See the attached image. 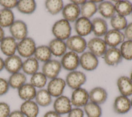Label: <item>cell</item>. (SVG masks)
I'll return each mask as SVG.
<instances>
[{
    "label": "cell",
    "instance_id": "obj_1",
    "mask_svg": "<svg viewBox=\"0 0 132 117\" xmlns=\"http://www.w3.org/2000/svg\"><path fill=\"white\" fill-rule=\"evenodd\" d=\"M52 32L56 39L64 41L70 37L71 33V27L68 21L64 19H61L54 24Z\"/></svg>",
    "mask_w": 132,
    "mask_h": 117
},
{
    "label": "cell",
    "instance_id": "obj_2",
    "mask_svg": "<svg viewBox=\"0 0 132 117\" xmlns=\"http://www.w3.org/2000/svg\"><path fill=\"white\" fill-rule=\"evenodd\" d=\"M36 47L35 40L27 37L18 42L16 52L21 57L27 58L34 56Z\"/></svg>",
    "mask_w": 132,
    "mask_h": 117
},
{
    "label": "cell",
    "instance_id": "obj_3",
    "mask_svg": "<svg viewBox=\"0 0 132 117\" xmlns=\"http://www.w3.org/2000/svg\"><path fill=\"white\" fill-rule=\"evenodd\" d=\"M11 36L16 41H21L27 37L28 28L25 22L16 20L9 27Z\"/></svg>",
    "mask_w": 132,
    "mask_h": 117
},
{
    "label": "cell",
    "instance_id": "obj_4",
    "mask_svg": "<svg viewBox=\"0 0 132 117\" xmlns=\"http://www.w3.org/2000/svg\"><path fill=\"white\" fill-rule=\"evenodd\" d=\"M86 75L82 72L73 71L68 74L66 76V84L72 89L75 90L81 88L86 81Z\"/></svg>",
    "mask_w": 132,
    "mask_h": 117
},
{
    "label": "cell",
    "instance_id": "obj_5",
    "mask_svg": "<svg viewBox=\"0 0 132 117\" xmlns=\"http://www.w3.org/2000/svg\"><path fill=\"white\" fill-rule=\"evenodd\" d=\"M61 67L60 61L55 59H50L43 64L42 72L47 78L52 79L57 77L61 70Z\"/></svg>",
    "mask_w": 132,
    "mask_h": 117
},
{
    "label": "cell",
    "instance_id": "obj_6",
    "mask_svg": "<svg viewBox=\"0 0 132 117\" xmlns=\"http://www.w3.org/2000/svg\"><path fill=\"white\" fill-rule=\"evenodd\" d=\"M89 100V92L81 87L73 90L70 99L72 105L77 108L84 107Z\"/></svg>",
    "mask_w": 132,
    "mask_h": 117
},
{
    "label": "cell",
    "instance_id": "obj_7",
    "mask_svg": "<svg viewBox=\"0 0 132 117\" xmlns=\"http://www.w3.org/2000/svg\"><path fill=\"white\" fill-rule=\"evenodd\" d=\"M66 86L65 81L61 78L56 77L51 79L46 90L52 97H57L62 95Z\"/></svg>",
    "mask_w": 132,
    "mask_h": 117
},
{
    "label": "cell",
    "instance_id": "obj_8",
    "mask_svg": "<svg viewBox=\"0 0 132 117\" xmlns=\"http://www.w3.org/2000/svg\"><path fill=\"white\" fill-rule=\"evenodd\" d=\"M65 44L68 49L77 54L83 53L87 44L85 39L78 35L70 37L67 40Z\"/></svg>",
    "mask_w": 132,
    "mask_h": 117
},
{
    "label": "cell",
    "instance_id": "obj_9",
    "mask_svg": "<svg viewBox=\"0 0 132 117\" xmlns=\"http://www.w3.org/2000/svg\"><path fill=\"white\" fill-rule=\"evenodd\" d=\"M60 63L65 70L73 71L78 68L79 58L76 53L70 51L62 56Z\"/></svg>",
    "mask_w": 132,
    "mask_h": 117
},
{
    "label": "cell",
    "instance_id": "obj_10",
    "mask_svg": "<svg viewBox=\"0 0 132 117\" xmlns=\"http://www.w3.org/2000/svg\"><path fill=\"white\" fill-rule=\"evenodd\" d=\"M72 106L70 99L62 95L56 97L53 103L54 110L60 115L68 114L72 109Z\"/></svg>",
    "mask_w": 132,
    "mask_h": 117
},
{
    "label": "cell",
    "instance_id": "obj_11",
    "mask_svg": "<svg viewBox=\"0 0 132 117\" xmlns=\"http://www.w3.org/2000/svg\"><path fill=\"white\" fill-rule=\"evenodd\" d=\"M87 46L90 52L96 57H101L104 55L107 51V44L105 41L99 38L90 39Z\"/></svg>",
    "mask_w": 132,
    "mask_h": 117
},
{
    "label": "cell",
    "instance_id": "obj_12",
    "mask_svg": "<svg viewBox=\"0 0 132 117\" xmlns=\"http://www.w3.org/2000/svg\"><path fill=\"white\" fill-rule=\"evenodd\" d=\"M23 61L20 56L14 55L4 60V69L10 74L17 73L22 70Z\"/></svg>",
    "mask_w": 132,
    "mask_h": 117
},
{
    "label": "cell",
    "instance_id": "obj_13",
    "mask_svg": "<svg viewBox=\"0 0 132 117\" xmlns=\"http://www.w3.org/2000/svg\"><path fill=\"white\" fill-rule=\"evenodd\" d=\"M131 108L130 99L128 97L121 95L115 98L113 104V109L117 114H125L130 110Z\"/></svg>",
    "mask_w": 132,
    "mask_h": 117
},
{
    "label": "cell",
    "instance_id": "obj_14",
    "mask_svg": "<svg viewBox=\"0 0 132 117\" xmlns=\"http://www.w3.org/2000/svg\"><path fill=\"white\" fill-rule=\"evenodd\" d=\"M79 64L85 70L92 71L97 67L98 61L97 57L92 53L90 52H86L79 58Z\"/></svg>",
    "mask_w": 132,
    "mask_h": 117
},
{
    "label": "cell",
    "instance_id": "obj_15",
    "mask_svg": "<svg viewBox=\"0 0 132 117\" xmlns=\"http://www.w3.org/2000/svg\"><path fill=\"white\" fill-rule=\"evenodd\" d=\"M18 42L12 37L6 36L0 42V49L2 53L9 57L15 55L16 52Z\"/></svg>",
    "mask_w": 132,
    "mask_h": 117
},
{
    "label": "cell",
    "instance_id": "obj_16",
    "mask_svg": "<svg viewBox=\"0 0 132 117\" xmlns=\"http://www.w3.org/2000/svg\"><path fill=\"white\" fill-rule=\"evenodd\" d=\"M124 39V35L119 30L114 29L108 31L104 36L105 43L111 47H116L119 44L122 43Z\"/></svg>",
    "mask_w": 132,
    "mask_h": 117
},
{
    "label": "cell",
    "instance_id": "obj_17",
    "mask_svg": "<svg viewBox=\"0 0 132 117\" xmlns=\"http://www.w3.org/2000/svg\"><path fill=\"white\" fill-rule=\"evenodd\" d=\"M103 58L107 65L114 66L122 61L123 57L119 49L116 47H111L107 49L104 55Z\"/></svg>",
    "mask_w": 132,
    "mask_h": 117
},
{
    "label": "cell",
    "instance_id": "obj_18",
    "mask_svg": "<svg viewBox=\"0 0 132 117\" xmlns=\"http://www.w3.org/2000/svg\"><path fill=\"white\" fill-rule=\"evenodd\" d=\"M62 16L67 21L73 22L76 21L80 14L79 7L73 3L68 4L62 10Z\"/></svg>",
    "mask_w": 132,
    "mask_h": 117
},
{
    "label": "cell",
    "instance_id": "obj_19",
    "mask_svg": "<svg viewBox=\"0 0 132 117\" xmlns=\"http://www.w3.org/2000/svg\"><path fill=\"white\" fill-rule=\"evenodd\" d=\"M108 94L106 90L101 87H96L92 89L89 92L90 102L102 105L107 100Z\"/></svg>",
    "mask_w": 132,
    "mask_h": 117
},
{
    "label": "cell",
    "instance_id": "obj_20",
    "mask_svg": "<svg viewBox=\"0 0 132 117\" xmlns=\"http://www.w3.org/2000/svg\"><path fill=\"white\" fill-rule=\"evenodd\" d=\"M20 110L25 117H37L39 113V106L34 100L26 101L21 104Z\"/></svg>",
    "mask_w": 132,
    "mask_h": 117
},
{
    "label": "cell",
    "instance_id": "obj_21",
    "mask_svg": "<svg viewBox=\"0 0 132 117\" xmlns=\"http://www.w3.org/2000/svg\"><path fill=\"white\" fill-rule=\"evenodd\" d=\"M75 29L78 36H86L92 31L91 22L89 19L84 17L79 18L75 22Z\"/></svg>",
    "mask_w": 132,
    "mask_h": 117
},
{
    "label": "cell",
    "instance_id": "obj_22",
    "mask_svg": "<svg viewBox=\"0 0 132 117\" xmlns=\"http://www.w3.org/2000/svg\"><path fill=\"white\" fill-rule=\"evenodd\" d=\"M37 89L30 83H25L18 89L19 97L24 101L34 100Z\"/></svg>",
    "mask_w": 132,
    "mask_h": 117
},
{
    "label": "cell",
    "instance_id": "obj_23",
    "mask_svg": "<svg viewBox=\"0 0 132 117\" xmlns=\"http://www.w3.org/2000/svg\"><path fill=\"white\" fill-rule=\"evenodd\" d=\"M117 85L121 95L127 97L132 95V81L129 77L120 76L117 81Z\"/></svg>",
    "mask_w": 132,
    "mask_h": 117
},
{
    "label": "cell",
    "instance_id": "obj_24",
    "mask_svg": "<svg viewBox=\"0 0 132 117\" xmlns=\"http://www.w3.org/2000/svg\"><path fill=\"white\" fill-rule=\"evenodd\" d=\"M48 46L52 54L56 57H60L64 55L67 48L64 41L56 38L52 40L49 42Z\"/></svg>",
    "mask_w": 132,
    "mask_h": 117
},
{
    "label": "cell",
    "instance_id": "obj_25",
    "mask_svg": "<svg viewBox=\"0 0 132 117\" xmlns=\"http://www.w3.org/2000/svg\"><path fill=\"white\" fill-rule=\"evenodd\" d=\"M92 31L97 37L105 36L108 31V25L106 21L101 18H95L91 22Z\"/></svg>",
    "mask_w": 132,
    "mask_h": 117
},
{
    "label": "cell",
    "instance_id": "obj_26",
    "mask_svg": "<svg viewBox=\"0 0 132 117\" xmlns=\"http://www.w3.org/2000/svg\"><path fill=\"white\" fill-rule=\"evenodd\" d=\"M39 68V61L34 56L26 58L23 61L22 70L25 74L31 76L38 72Z\"/></svg>",
    "mask_w": 132,
    "mask_h": 117
},
{
    "label": "cell",
    "instance_id": "obj_27",
    "mask_svg": "<svg viewBox=\"0 0 132 117\" xmlns=\"http://www.w3.org/2000/svg\"><path fill=\"white\" fill-rule=\"evenodd\" d=\"M35 101L39 106L45 107L48 106L52 102V96L45 89H40L37 91Z\"/></svg>",
    "mask_w": 132,
    "mask_h": 117
},
{
    "label": "cell",
    "instance_id": "obj_28",
    "mask_svg": "<svg viewBox=\"0 0 132 117\" xmlns=\"http://www.w3.org/2000/svg\"><path fill=\"white\" fill-rule=\"evenodd\" d=\"M26 75L20 72L11 74L8 80L10 88L17 90L26 83Z\"/></svg>",
    "mask_w": 132,
    "mask_h": 117
},
{
    "label": "cell",
    "instance_id": "obj_29",
    "mask_svg": "<svg viewBox=\"0 0 132 117\" xmlns=\"http://www.w3.org/2000/svg\"><path fill=\"white\" fill-rule=\"evenodd\" d=\"M37 4L34 0H19L16 7L20 12L26 14L34 13Z\"/></svg>",
    "mask_w": 132,
    "mask_h": 117
},
{
    "label": "cell",
    "instance_id": "obj_30",
    "mask_svg": "<svg viewBox=\"0 0 132 117\" xmlns=\"http://www.w3.org/2000/svg\"><path fill=\"white\" fill-rule=\"evenodd\" d=\"M52 55V54L48 46L42 45L36 47L34 57L38 61L44 63L51 59Z\"/></svg>",
    "mask_w": 132,
    "mask_h": 117
},
{
    "label": "cell",
    "instance_id": "obj_31",
    "mask_svg": "<svg viewBox=\"0 0 132 117\" xmlns=\"http://www.w3.org/2000/svg\"><path fill=\"white\" fill-rule=\"evenodd\" d=\"M15 21L14 15L11 9L3 8L0 10V26L9 27Z\"/></svg>",
    "mask_w": 132,
    "mask_h": 117
},
{
    "label": "cell",
    "instance_id": "obj_32",
    "mask_svg": "<svg viewBox=\"0 0 132 117\" xmlns=\"http://www.w3.org/2000/svg\"><path fill=\"white\" fill-rule=\"evenodd\" d=\"M97 9L100 13L104 18H112L116 13L114 5L108 1H102L99 4Z\"/></svg>",
    "mask_w": 132,
    "mask_h": 117
},
{
    "label": "cell",
    "instance_id": "obj_33",
    "mask_svg": "<svg viewBox=\"0 0 132 117\" xmlns=\"http://www.w3.org/2000/svg\"><path fill=\"white\" fill-rule=\"evenodd\" d=\"M114 8L116 12L123 16L128 15L132 12V4L128 1H117Z\"/></svg>",
    "mask_w": 132,
    "mask_h": 117
},
{
    "label": "cell",
    "instance_id": "obj_34",
    "mask_svg": "<svg viewBox=\"0 0 132 117\" xmlns=\"http://www.w3.org/2000/svg\"><path fill=\"white\" fill-rule=\"evenodd\" d=\"M84 111L87 117H101L102 114L100 106L91 102H88L84 106Z\"/></svg>",
    "mask_w": 132,
    "mask_h": 117
},
{
    "label": "cell",
    "instance_id": "obj_35",
    "mask_svg": "<svg viewBox=\"0 0 132 117\" xmlns=\"http://www.w3.org/2000/svg\"><path fill=\"white\" fill-rule=\"evenodd\" d=\"M47 77L42 72H37L31 76L30 83L36 89H43L47 83Z\"/></svg>",
    "mask_w": 132,
    "mask_h": 117
},
{
    "label": "cell",
    "instance_id": "obj_36",
    "mask_svg": "<svg viewBox=\"0 0 132 117\" xmlns=\"http://www.w3.org/2000/svg\"><path fill=\"white\" fill-rule=\"evenodd\" d=\"M47 11L52 15H56L63 8V3L61 0H47L45 2Z\"/></svg>",
    "mask_w": 132,
    "mask_h": 117
},
{
    "label": "cell",
    "instance_id": "obj_37",
    "mask_svg": "<svg viewBox=\"0 0 132 117\" xmlns=\"http://www.w3.org/2000/svg\"><path fill=\"white\" fill-rule=\"evenodd\" d=\"M80 13L82 17L89 19L97 11L96 4L91 1H86L81 6Z\"/></svg>",
    "mask_w": 132,
    "mask_h": 117
},
{
    "label": "cell",
    "instance_id": "obj_38",
    "mask_svg": "<svg viewBox=\"0 0 132 117\" xmlns=\"http://www.w3.org/2000/svg\"><path fill=\"white\" fill-rule=\"evenodd\" d=\"M110 24L114 29L120 31L126 28L127 25V22L125 16L118 14L111 18Z\"/></svg>",
    "mask_w": 132,
    "mask_h": 117
},
{
    "label": "cell",
    "instance_id": "obj_39",
    "mask_svg": "<svg viewBox=\"0 0 132 117\" xmlns=\"http://www.w3.org/2000/svg\"><path fill=\"white\" fill-rule=\"evenodd\" d=\"M120 51L123 58L127 60H132V40L124 41L121 44Z\"/></svg>",
    "mask_w": 132,
    "mask_h": 117
},
{
    "label": "cell",
    "instance_id": "obj_40",
    "mask_svg": "<svg viewBox=\"0 0 132 117\" xmlns=\"http://www.w3.org/2000/svg\"><path fill=\"white\" fill-rule=\"evenodd\" d=\"M11 112L9 105L4 102H0V117H8Z\"/></svg>",
    "mask_w": 132,
    "mask_h": 117
},
{
    "label": "cell",
    "instance_id": "obj_41",
    "mask_svg": "<svg viewBox=\"0 0 132 117\" xmlns=\"http://www.w3.org/2000/svg\"><path fill=\"white\" fill-rule=\"evenodd\" d=\"M18 1L17 0H0V5L5 9H11L16 8Z\"/></svg>",
    "mask_w": 132,
    "mask_h": 117
},
{
    "label": "cell",
    "instance_id": "obj_42",
    "mask_svg": "<svg viewBox=\"0 0 132 117\" xmlns=\"http://www.w3.org/2000/svg\"><path fill=\"white\" fill-rule=\"evenodd\" d=\"M10 86L8 80L0 77V96L6 94L9 91Z\"/></svg>",
    "mask_w": 132,
    "mask_h": 117
},
{
    "label": "cell",
    "instance_id": "obj_43",
    "mask_svg": "<svg viewBox=\"0 0 132 117\" xmlns=\"http://www.w3.org/2000/svg\"><path fill=\"white\" fill-rule=\"evenodd\" d=\"M68 117H84V111L80 108H72L68 113Z\"/></svg>",
    "mask_w": 132,
    "mask_h": 117
},
{
    "label": "cell",
    "instance_id": "obj_44",
    "mask_svg": "<svg viewBox=\"0 0 132 117\" xmlns=\"http://www.w3.org/2000/svg\"><path fill=\"white\" fill-rule=\"evenodd\" d=\"M124 35L128 40H132V23L128 24L124 29Z\"/></svg>",
    "mask_w": 132,
    "mask_h": 117
},
{
    "label": "cell",
    "instance_id": "obj_45",
    "mask_svg": "<svg viewBox=\"0 0 132 117\" xmlns=\"http://www.w3.org/2000/svg\"><path fill=\"white\" fill-rule=\"evenodd\" d=\"M8 117H25L20 110H15L11 111Z\"/></svg>",
    "mask_w": 132,
    "mask_h": 117
},
{
    "label": "cell",
    "instance_id": "obj_46",
    "mask_svg": "<svg viewBox=\"0 0 132 117\" xmlns=\"http://www.w3.org/2000/svg\"><path fill=\"white\" fill-rule=\"evenodd\" d=\"M43 117H61V115L54 110H50L45 113Z\"/></svg>",
    "mask_w": 132,
    "mask_h": 117
},
{
    "label": "cell",
    "instance_id": "obj_47",
    "mask_svg": "<svg viewBox=\"0 0 132 117\" xmlns=\"http://www.w3.org/2000/svg\"><path fill=\"white\" fill-rule=\"evenodd\" d=\"M5 34L4 29L3 28L0 26V42L4 38V37H5Z\"/></svg>",
    "mask_w": 132,
    "mask_h": 117
},
{
    "label": "cell",
    "instance_id": "obj_48",
    "mask_svg": "<svg viewBox=\"0 0 132 117\" xmlns=\"http://www.w3.org/2000/svg\"><path fill=\"white\" fill-rule=\"evenodd\" d=\"M71 2H72V3H73L74 4H76L78 6V5H82L84 4L86 1H77V0H72V1H71Z\"/></svg>",
    "mask_w": 132,
    "mask_h": 117
},
{
    "label": "cell",
    "instance_id": "obj_49",
    "mask_svg": "<svg viewBox=\"0 0 132 117\" xmlns=\"http://www.w3.org/2000/svg\"><path fill=\"white\" fill-rule=\"evenodd\" d=\"M4 69V60L0 57V72Z\"/></svg>",
    "mask_w": 132,
    "mask_h": 117
},
{
    "label": "cell",
    "instance_id": "obj_50",
    "mask_svg": "<svg viewBox=\"0 0 132 117\" xmlns=\"http://www.w3.org/2000/svg\"><path fill=\"white\" fill-rule=\"evenodd\" d=\"M92 2H93V3H94L95 4L96 3H101L102 2V1H92Z\"/></svg>",
    "mask_w": 132,
    "mask_h": 117
},
{
    "label": "cell",
    "instance_id": "obj_51",
    "mask_svg": "<svg viewBox=\"0 0 132 117\" xmlns=\"http://www.w3.org/2000/svg\"><path fill=\"white\" fill-rule=\"evenodd\" d=\"M130 79L131 80V81H132V72H131V74H130Z\"/></svg>",
    "mask_w": 132,
    "mask_h": 117
},
{
    "label": "cell",
    "instance_id": "obj_52",
    "mask_svg": "<svg viewBox=\"0 0 132 117\" xmlns=\"http://www.w3.org/2000/svg\"><path fill=\"white\" fill-rule=\"evenodd\" d=\"M130 103H131V107H132V98H131V99H130Z\"/></svg>",
    "mask_w": 132,
    "mask_h": 117
},
{
    "label": "cell",
    "instance_id": "obj_53",
    "mask_svg": "<svg viewBox=\"0 0 132 117\" xmlns=\"http://www.w3.org/2000/svg\"><path fill=\"white\" fill-rule=\"evenodd\" d=\"M131 14H132V12H131Z\"/></svg>",
    "mask_w": 132,
    "mask_h": 117
}]
</instances>
